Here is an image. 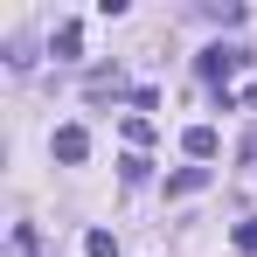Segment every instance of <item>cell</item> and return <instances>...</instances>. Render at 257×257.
I'll return each mask as SVG.
<instances>
[{
	"label": "cell",
	"mask_w": 257,
	"mask_h": 257,
	"mask_svg": "<svg viewBox=\"0 0 257 257\" xmlns=\"http://www.w3.org/2000/svg\"><path fill=\"white\" fill-rule=\"evenodd\" d=\"M243 63H250V49H236V42H215V49H202V63H195V70H202L209 84H229V77H236Z\"/></svg>",
	"instance_id": "obj_1"
},
{
	"label": "cell",
	"mask_w": 257,
	"mask_h": 257,
	"mask_svg": "<svg viewBox=\"0 0 257 257\" xmlns=\"http://www.w3.org/2000/svg\"><path fill=\"white\" fill-rule=\"evenodd\" d=\"M84 153H90V132L84 125H56V160H63V167H77Z\"/></svg>",
	"instance_id": "obj_2"
},
{
	"label": "cell",
	"mask_w": 257,
	"mask_h": 257,
	"mask_svg": "<svg viewBox=\"0 0 257 257\" xmlns=\"http://www.w3.org/2000/svg\"><path fill=\"white\" fill-rule=\"evenodd\" d=\"M181 146H188L195 160H215V146H222V139H215V125H188V132H181Z\"/></svg>",
	"instance_id": "obj_3"
},
{
	"label": "cell",
	"mask_w": 257,
	"mask_h": 257,
	"mask_svg": "<svg viewBox=\"0 0 257 257\" xmlns=\"http://www.w3.org/2000/svg\"><path fill=\"white\" fill-rule=\"evenodd\" d=\"M49 49H56L63 63H70V56H84V28H77V21H63V28L49 35Z\"/></svg>",
	"instance_id": "obj_4"
},
{
	"label": "cell",
	"mask_w": 257,
	"mask_h": 257,
	"mask_svg": "<svg viewBox=\"0 0 257 257\" xmlns=\"http://www.w3.org/2000/svg\"><path fill=\"white\" fill-rule=\"evenodd\" d=\"M202 181H209V167H181V174H174V181H167V195H195Z\"/></svg>",
	"instance_id": "obj_5"
},
{
	"label": "cell",
	"mask_w": 257,
	"mask_h": 257,
	"mask_svg": "<svg viewBox=\"0 0 257 257\" xmlns=\"http://www.w3.org/2000/svg\"><path fill=\"white\" fill-rule=\"evenodd\" d=\"M84 250H90V257H118V243H111V229H90Z\"/></svg>",
	"instance_id": "obj_6"
},
{
	"label": "cell",
	"mask_w": 257,
	"mask_h": 257,
	"mask_svg": "<svg viewBox=\"0 0 257 257\" xmlns=\"http://www.w3.org/2000/svg\"><path fill=\"white\" fill-rule=\"evenodd\" d=\"M236 250L257 257V215H243V222H236Z\"/></svg>",
	"instance_id": "obj_7"
}]
</instances>
